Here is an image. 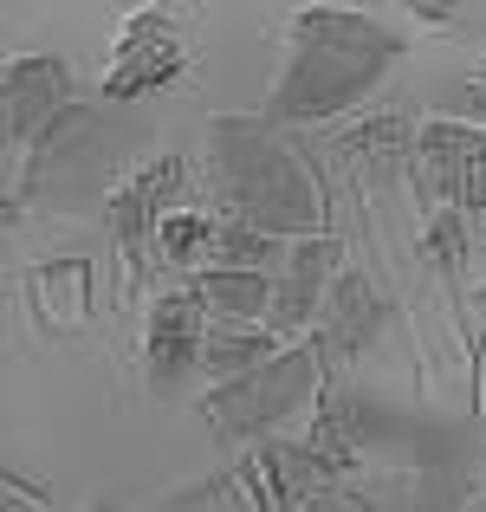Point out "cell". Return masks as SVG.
<instances>
[{"mask_svg": "<svg viewBox=\"0 0 486 512\" xmlns=\"http://www.w3.org/2000/svg\"><path fill=\"white\" fill-rule=\"evenodd\" d=\"M182 182H188V163H182V156H150L143 169H130L124 182L104 195V227H111L117 247L143 253V240H156V221L175 208Z\"/></svg>", "mask_w": 486, "mask_h": 512, "instance_id": "30bf717a", "label": "cell"}, {"mask_svg": "<svg viewBox=\"0 0 486 512\" xmlns=\"http://www.w3.org/2000/svg\"><path fill=\"white\" fill-rule=\"evenodd\" d=\"M227 480H234V493L247 500V512H292V506L318 500V493L344 487L305 441H279V435L273 441H247V454L234 461Z\"/></svg>", "mask_w": 486, "mask_h": 512, "instance_id": "8992f818", "label": "cell"}, {"mask_svg": "<svg viewBox=\"0 0 486 512\" xmlns=\"http://www.w3.org/2000/svg\"><path fill=\"white\" fill-rule=\"evenodd\" d=\"M402 59V39L376 13L357 7H305L286 33L266 98V124H324L350 111L363 91L383 85V72Z\"/></svg>", "mask_w": 486, "mask_h": 512, "instance_id": "6da1fadb", "label": "cell"}, {"mask_svg": "<svg viewBox=\"0 0 486 512\" xmlns=\"http://www.w3.org/2000/svg\"><path fill=\"white\" fill-rule=\"evenodd\" d=\"M188 33L175 26V13L143 7L117 26V46H111V72H104V98L130 104V98H150V91L175 85L188 72Z\"/></svg>", "mask_w": 486, "mask_h": 512, "instance_id": "5b68a950", "label": "cell"}, {"mask_svg": "<svg viewBox=\"0 0 486 512\" xmlns=\"http://www.w3.org/2000/svg\"><path fill=\"white\" fill-rule=\"evenodd\" d=\"M383 312H389V305H383V292L370 286V273L344 266V273H337V286H331V299H324V318H318L312 338L324 344V357H331V363H344V357H357V350L376 338Z\"/></svg>", "mask_w": 486, "mask_h": 512, "instance_id": "7c38bea8", "label": "cell"}, {"mask_svg": "<svg viewBox=\"0 0 486 512\" xmlns=\"http://www.w3.org/2000/svg\"><path fill=\"white\" fill-rule=\"evenodd\" d=\"M195 299L208 305L214 325H266L273 318V273H260V266H201Z\"/></svg>", "mask_w": 486, "mask_h": 512, "instance_id": "4fadbf2b", "label": "cell"}, {"mask_svg": "<svg viewBox=\"0 0 486 512\" xmlns=\"http://www.w3.org/2000/svg\"><path fill=\"white\" fill-rule=\"evenodd\" d=\"M461 247H467V221H461V214H428V227H422V260L441 266V273H454V266H461Z\"/></svg>", "mask_w": 486, "mask_h": 512, "instance_id": "ac0fdd59", "label": "cell"}, {"mask_svg": "<svg viewBox=\"0 0 486 512\" xmlns=\"http://www.w3.org/2000/svg\"><path fill=\"white\" fill-rule=\"evenodd\" d=\"M26 299H33V325L46 338H78L91 318V260L65 253V260H39L26 273Z\"/></svg>", "mask_w": 486, "mask_h": 512, "instance_id": "8fae6325", "label": "cell"}, {"mask_svg": "<svg viewBox=\"0 0 486 512\" xmlns=\"http://www.w3.org/2000/svg\"><path fill=\"white\" fill-rule=\"evenodd\" d=\"M474 312H480V325H486V286L474 292Z\"/></svg>", "mask_w": 486, "mask_h": 512, "instance_id": "603a6c76", "label": "cell"}, {"mask_svg": "<svg viewBox=\"0 0 486 512\" xmlns=\"http://www.w3.org/2000/svg\"><path fill=\"white\" fill-rule=\"evenodd\" d=\"M85 512H111V506H85Z\"/></svg>", "mask_w": 486, "mask_h": 512, "instance_id": "cb8c5ba5", "label": "cell"}, {"mask_svg": "<svg viewBox=\"0 0 486 512\" xmlns=\"http://www.w3.org/2000/svg\"><path fill=\"white\" fill-rule=\"evenodd\" d=\"M415 150L409 124L402 117H363V124H350L344 137H337V156H344L357 175H389L402 169V156Z\"/></svg>", "mask_w": 486, "mask_h": 512, "instance_id": "5bb4252c", "label": "cell"}, {"mask_svg": "<svg viewBox=\"0 0 486 512\" xmlns=\"http://www.w3.org/2000/svg\"><path fill=\"white\" fill-rule=\"evenodd\" d=\"M72 78H65L59 59H13L7 65V150L13 163H26V143H46L52 130L72 111Z\"/></svg>", "mask_w": 486, "mask_h": 512, "instance_id": "9c48e42d", "label": "cell"}, {"mask_svg": "<svg viewBox=\"0 0 486 512\" xmlns=\"http://www.w3.org/2000/svg\"><path fill=\"white\" fill-rule=\"evenodd\" d=\"M208 305L188 292H156L150 318H143V370L156 389H175L182 376L201 370V350H208Z\"/></svg>", "mask_w": 486, "mask_h": 512, "instance_id": "ba28073f", "label": "cell"}, {"mask_svg": "<svg viewBox=\"0 0 486 512\" xmlns=\"http://www.w3.org/2000/svg\"><path fill=\"white\" fill-rule=\"evenodd\" d=\"M480 409H486V344H480Z\"/></svg>", "mask_w": 486, "mask_h": 512, "instance_id": "7402d4cb", "label": "cell"}, {"mask_svg": "<svg viewBox=\"0 0 486 512\" xmlns=\"http://www.w3.org/2000/svg\"><path fill=\"white\" fill-rule=\"evenodd\" d=\"M337 240L324 234V240H292L286 253H279V266H273V338H286V344H299V338H312L318 331V318H324V299H331V286H337Z\"/></svg>", "mask_w": 486, "mask_h": 512, "instance_id": "52a82bcc", "label": "cell"}, {"mask_svg": "<svg viewBox=\"0 0 486 512\" xmlns=\"http://www.w3.org/2000/svg\"><path fill=\"white\" fill-rule=\"evenodd\" d=\"M474 111H480V124H486V72L474 78Z\"/></svg>", "mask_w": 486, "mask_h": 512, "instance_id": "44dd1931", "label": "cell"}, {"mask_svg": "<svg viewBox=\"0 0 486 512\" xmlns=\"http://www.w3.org/2000/svg\"><path fill=\"white\" fill-rule=\"evenodd\" d=\"M409 175L428 214H474L486 201V130L454 124V117H428L415 130Z\"/></svg>", "mask_w": 486, "mask_h": 512, "instance_id": "277c9868", "label": "cell"}, {"mask_svg": "<svg viewBox=\"0 0 486 512\" xmlns=\"http://www.w3.org/2000/svg\"><path fill=\"white\" fill-rule=\"evenodd\" d=\"M273 350H286V338H273L266 325H208V350H201V370H214L221 383L260 370Z\"/></svg>", "mask_w": 486, "mask_h": 512, "instance_id": "9a60e30c", "label": "cell"}, {"mask_svg": "<svg viewBox=\"0 0 486 512\" xmlns=\"http://www.w3.org/2000/svg\"><path fill=\"white\" fill-rule=\"evenodd\" d=\"M208 188L214 214L247 221L273 240H324V182L266 117L208 124Z\"/></svg>", "mask_w": 486, "mask_h": 512, "instance_id": "7a4b0ae2", "label": "cell"}, {"mask_svg": "<svg viewBox=\"0 0 486 512\" xmlns=\"http://www.w3.org/2000/svg\"><path fill=\"white\" fill-rule=\"evenodd\" d=\"M467 240H480V247H486V201H480L474 214H467Z\"/></svg>", "mask_w": 486, "mask_h": 512, "instance_id": "ffe728a7", "label": "cell"}, {"mask_svg": "<svg viewBox=\"0 0 486 512\" xmlns=\"http://www.w3.org/2000/svg\"><path fill=\"white\" fill-rule=\"evenodd\" d=\"M324 376H331V357H324L318 338H299L286 350L260 363V370L234 376L208 396V428L221 441H273V428L286 415H318L324 409Z\"/></svg>", "mask_w": 486, "mask_h": 512, "instance_id": "3957f363", "label": "cell"}, {"mask_svg": "<svg viewBox=\"0 0 486 512\" xmlns=\"http://www.w3.org/2000/svg\"><path fill=\"white\" fill-rule=\"evenodd\" d=\"M292 512H370V506L357 500V487H331V493H318V500H305Z\"/></svg>", "mask_w": 486, "mask_h": 512, "instance_id": "d6986e66", "label": "cell"}, {"mask_svg": "<svg viewBox=\"0 0 486 512\" xmlns=\"http://www.w3.org/2000/svg\"><path fill=\"white\" fill-rule=\"evenodd\" d=\"M214 227H221V214L214 208H169L156 221V253L169 266H208V253H214Z\"/></svg>", "mask_w": 486, "mask_h": 512, "instance_id": "e0dca14e", "label": "cell"}, {"mask_svg": "<svg viewBox=\"0 0 486 512\" xmlns=\"http://www.w3.org/2000/svg\"><path fill=\"white\" fill-rule=\"evenodd\" d=\"M305 448L318 454L324 467H331L337 480L357 467V448H363V409L357 402H324L312 415V435H305Z\"/></svg>", "mask_w": 486, "mask_h": 512, "instance_id": "2e32d148", "label": "cell"}]
</instances>
